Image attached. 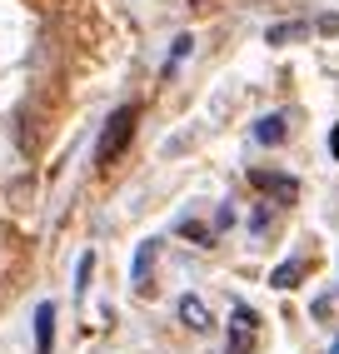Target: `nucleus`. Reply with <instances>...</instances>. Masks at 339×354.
<instances>
[{"label":"nucleus","mask_w":339,"mask_h":354,"mask_svg":"<svg viewBox=\"0 0 339 354\" xmlns=\"http://www.w3.org/2000/svg\"><path fill=\"white\" fill-rule=\"evenodd\" d=\"M135 120H140L135 105H120V110L110 115L105 130H100V145H95V165H115V160H120V150H125L130 135H135Z\"/></svg>","instance_id":"obj_1"},{"label":"nucleus","mask_w":339,"mask_h":354,"mask_svg":"<svg viewBox=\"0 0 339 354\" xmlns=\"http://www.w3.org/2000/svg\"><path fill=\"white\" fill-rule=\"evenodd\" d=\"M255 329H259L255 310H250V304H235V315H230V344H225V354H250V344H255Z\"/></svg>","instance_id":"obj_2"},{"label":"nucleus","mask_w":339,"mask_h":354,"mask_svg":"<svg viewBox=\"0 0 339 354\" xmlns=\"http://www.w3.org/2000/svg\"><path fill=\"white\" fill-rule=\"evenodd\" d=\"M250 185H255V190H264V195H275L280 205H295V200H300V185L289 180V175H275V170H255Z\"/></svg>","instance_id":"obj_3"},{"label":"nucleus","mask_w":339,"mask_h":354,"mask_svg":"<svg viewBox=\"0 0 339 354\" xmlns=\"http://www.w3.org/2000/svg\"><path fill=\"white\" fill-rule=\"evenodd\" d=\"M35 354H55V304H35Z\"/></svg>","instance_id":"obj_4"},{"label":"nucleus","mask_w":339,"mask_h":354,"mask_svg":"<svg viewBox=\"0 0 339 354\" xmlns=\"http://www.w3.org/2000/svg\"><path fill=\"white\" fill-rule=\"evenodd\" d=\"M180 324L195 329V335H205V329H210V310H205L200 295H185V299H180Z\"/></svg>","instance_id":"obj_5"},{"label":"nucleus","mask_w":339,"mask_h":354,"mask_svg":"<svg viewBox=\"0 0 339 354\" xmlns=\"http://www.w3.org/2000/svg\"><path fill=\"white\" fill-rule=\"evenodd\" d=\"M155 254H160V240H145V245L135 250V270H130L135 290H150V285H145V279H150V270H155Z\"/></svg>","instance_id":"obj_6"},{"label":"nucleus","mask_w":339,"mask_h":354,"mask_svg":"<svg viewBox=\"0 0 339 354\" xmlns=\"http://www.w3.org/2000/svg\"><path fill=\"white\" fill-rule=\"evenodd\" d=\"M270 45H295V40H309V20H284V26H270L264 30Z\"/></svg>","instance_id":"obj_7"},{"label":"nucleus","mask_w":339,"mask_h":354,"mask_svg":"<svg viewBox=\"0 0 339 354\" xmlns=\"http://www.w3.org/2000/svg\"><path fill=\"white\" fill-rule=\"evenodd\" d=\"M300 279H304V259H284V265L270 274V285H275V290H295Z\"/></svg>","instance_id":"obj_8"},{"label":"nucleus","mask_w":339,"mask_h":354,"mask_svg":"<svg viewBox=\"0 0 339 354\" xmlns=\"http://www.w3.org/2000/svg\"><path fill=\"white\" fill-rule=\"evenodd\" d=\"M255 140L259 145H280L284 140V115H264V120L255 125Z\"/></svg>","instance_id":"obj_9"},{"label":"nucleus","mask_w":339,"mask_h":354,"mask_svg":"<svg viewBox=\"0 0 339 354\" xmlns=\"http://www.w3.org/2000/svg\"><path fill=\"white\" fill-rule=\"evenodd\" d=\"M190 50H195V40H190V35H180V40H175V50H170V60H165V80H170V75H175V70L190 60Z\"/></svg>","instance_id":"obj_10"},{"label":"nucleus","mask_w":339,"mask_h":354,"mask_svg":"<svg viewBox=\"0 0 339 354\" xmlns=\"http://www.w3.org/2000/svg\"><path fill=\"white\" fill-rule=\"evenodd\" d=\"M90 274H95V254H80V270H75L80 285H75V295H85V290H90Z\"/></svg>","instance_id":"obj_11"},{"label":"nucleus","mask_w":339,"mask_h":354,"mask_svg":"<svg viewBox=\"0 0 339 354\" xmlns=\"http://www.w3.org/2000/svg\"><path fill=\"white\" fill-rule=\"evenodd\" d=\"M320 30H324V35H339V15H324V20H320Z\"/></svg>","instance_id":"obj_12"},{"label":"nucleus","mask_w":339,"mask_h":354,"mask_svg":"<svg viewBox=\"0 0 339 354\" xmlns=\"http://www.w3.org/2000/svg\"><path fill=\"white\" fill-rule=\"evenodd\" d=\"M329 145H334V155H339V130H334V140H329Z\"/></svg>","instance_id":"obj_13"},{"label":"nucleus","mask_w":339,"mask_h":354,"mask_svg":"<svg viewBox=\"0 0 339 354\" xmlns=\"http://www.w3.org/2000/svg\"><path fill=\"white\" fill-rule=\"evenodd\" d=\"M0 245H6V225H0Z\"/></svg>","instance_id":"obj_14"},{"label":"nucleus","mask_w":339,"mask_h":354,"mask_svg":"<svg viewBox=\"0 0 339 354\" xmlns=\"http://www.w3.org/2000/svg\"><path fill=\"white\" fill-rule=\"evenodd\" d=\"M329 354H339V339H334V349H329Z\"/></svg>","instance_id":"obj_15"}]
</instances>
